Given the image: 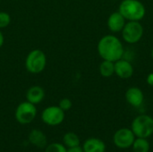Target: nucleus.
<instances>
[{
    "mask_svg": "<svg viewBox=\"0 0 153 152\" xmlns=\"http://www.w3.org/2000/svg\"><path fill=\"white\" fill-rule=\"evenodd\" d=\"M124 46L120 39L114 35H106L98 44V52L103 60L117 62L124 56Z\"/></svg>",
    "mask_w": 153,
    "mask_h": 152,
    "instance_id": "f257e3e1",
    "label": "nucleus"
},
{
    "mask_svg": "<svg viewBox=\"0 0 153 152\" xmlns=\"http://www.w3.org/2000/svg\"><path fill=\"white\" fill-rule=\"evenodd\" d=\"M118 12L127 21L140 22L145 16L146 9L139 0H123L119 4Z\"/></svg>",
    "mask_w": 153,
    "mask_h": 152,
    "instance_id": "f03ea898",
    "label": "nucleus"
},
{
    "mask_svg": "<svg viewBox=\"0 0 153 152\" xmlns=\"http://www.w3.org/2000/svg\"><path fill=\"white\" fill-rule=\"evenodd\" d=\"M131 130L135 137L148 139L153 134V117L149 115L136 116L132 122Z\"/></svg>",
    "mask_w": 153,
    "mask_h": 152,
    "instance_id": "7ed1b4c3",
    "label": "nucleus"
},
{
    "mask_svg": "<svg viewBox=\"0 0 153 152\" xmlns=\"http://www.w3.org/2000/svg\"><path fill=\"white\" fill-rule=\"evenodd\" d=\"M47 64L46 55L40 49H34L27 56L25 61V66L28 72L31 73H41Z\"/></svg>",
    "mask_w": 153,
    "mask_h": 152,
    "instance_id": "20e7f679",
    "label": "nucleus"
},
{
    "mask_svg": "<svg viewBox=\"0 0 153 152\" xmlns=\"http://www.w3.org/2000/svg\"><path fill=\"white\" fill-rule=\"evenodd\" d=\"M122 37L128 44H135L143 35V27L137 21H128L122 30Z\"/></svg>",
    "mask_w": 153,
    "mask_h": 152,
    "instance_id": "39448f33",
    "label": "nucleus"
},
{
    "mask_svg": "<svg viewBox=\"0 0 153 152\" xmlns=\"http://www.w3.org/2000/svg\"><path fill=\"white\" fill-rule=\"evenodd\" d=\"M37 115V108L34 104L25 101L21 103L15 111V118L22 125H28L31 123Z\"/></svg>",
    "mask_w": 153,
    "mask_h": 152,
    "instance_id": "423d86ee",
    "label": "nucleus"
},
{
    "mask_svg": "<svg viewBox=\"0 0 153 152\" xmlns=\"http://www.w3.org/2000/svg\"><path fill=\"white\" fill-rule=\"evenodd\" d=\"M42 121L49 126H56L65 120V111L58 106H51L44 109L41 115Z\"/></svg>",
    "mask_w": 153,
    "mask_h": 152,
    "instance_id": "0eeeda50",
    "label": "nucleus"
},
{
    "mask_svg": "<svg viewBox=\"0 0 153 152\" xmlns=\"http://www.w3.org/2000/svg\"><path fill=\"white\" fill-rule=\"evenodd\" d=\"M135 138L131 128H121L114 133L113 142L118 149L126 150L132 147Z\"/></svg>",
    "mask_w": 153,
    "mask_h": 152,
    "instance_id": "6e6552de",
    "label": "nucleus"
},
{
    "mask_svg": "<svg viewBox=\"0 0 153 152\" xmlns=\"http://www.w3.org/2000/svg\"><path fill=\"white\" fill-rule=\"evenodd\" d=\"M115 74L121 79H129L134 74V67L129 61L121 58L115 62Z\"/></svg>",
    "mask_w": 153,
    "mask_h": 152,
    "instance_id": "1a4fd4ad",
    "label": "nucleus"
},
{
    "mask_svg": "<svg viewBox=\"0 0 153 152\" xmlns=\"http://www.w3.org/2000/svg\"><path fill=\"white\" fill-rule=\"evenodd\" d=\"M126 99L132 107L139 108L144 100V95L141 89L138 87H131L126 92Z\"/></svg>",
    "mask_w": 153,
    "mask_h": 152,
    "instance_id": "9d476101",
    "label": "nucleus"
},
{
    "mask_svg": "<svg viewBox=\"0 0 153 152\" xmlns=\"http://www.w3.org/2000/svg\"><path fill=\"white\" fill-rule=\"evenodd\" d=\"M125 17L117 11L112 13L108 19V27L112 32H120L126 25Z\"/></svg>",
    "mask_w": 153,
    "mask_h": 152,
    "instance_id": "9b49d317",
    "label": "nucleus"
},
{
    "mask_svg": "<svg viewBox=\"0 0 153 152\" xmlns=\"http://www.w3.org/2000/svg\"><path fill=\"white\" fill-rule=\"evenodd\" d=\"M83 152H105L106 144L105 142L99 138H89L87 139L82 145Z\"/></svg>",
    "mask_w": 153,
    "mask_h": 152,
    "instance_id": "f8f14e48",
    "label": "nucleus"
},
{
    "mask_svg": "<svg viewBox=\"0 0 153 152\" xmlns=\"http://www.w3.org/2000/svg\"><path fill=\"white\" fill-rule=\"evenodd\" d=\"M29 142L32 145L36 146L37 148L43 149L47 146L48 140H47V136L42 131L34 129L29 134Z\"/></svg>",
    "mask_w": 153,
    "mask_h": 152,
    "instance_id": "ddd939ff",
    "label": "nucleus"
},
{
    "mask_svg": "<svg viewBox=\"0 0 153 152\" xmlns=\"http://www.w3.org/2000/svg\"><path fill=\"white\" fill-rule=\"evenodd\" d=\"M45 97V91L44 90L39 87V86H32L30 87L27 93H26V99H27V101L34 104V105H37L39 103H40L43 99Z\"/></svg>",
    "mask_w": 153,
    "mask_h": 152,
    "instance_id": "4468645a",
    "label": "nucleus"
},
{
    "mask_svg": "<svg viewBox=\"0 0 153 152\" xmlns=\"http://www.w3.org/2000/svg\"><path fill=\"white\" fill-rule=\"evenodd\" d=\"M63 142H64V145L69 149V148H74V147H78L80 146V138L79 136L73 133V132H69V133H66L64 137H63Z\"/></svg>",
    "mask_w": 153,
    "mask_h": 152,
    "instance_id": "2eb2a0df",
    "label": "nucleus"
},
{
    "mask_svg": "<svg viewBox=\"0 0 153 152\" xmlns=\"http://www.w3.org/2000/svg\"><path fill=\"white\" fill-rule=\"evenodd\" d=\"M131 148H133L134 152H149L151 145L146 138L136 137Z\"/></svg>",
    "mask_w": 153,
    "mask_h": 152,
    "instance_id": "dca6fc26",
    "label": "nucleus"
},
{
    "mask_svg": "<svg viewBox=\"0 0 153 152\" xmlns=\"http://www.w3.org/2000/svg\"><path fill=\"white\" fill-rule=\"evenodd\" d=\"M100 73L103 77H111L115 74V63L108 60H103L100 65Z\"/></svg>",
    "mask_w": 153,
    "mask_h": 152,
    "instance_id": "f3484780",
    "label": "nucleus"
},
{
    "mask_svg": "<svg viewBox=\"0 0 153 152\" xmlns=\"http://www.w3.org/2000/svg\"><path fill=\"white\" fill-rule=\"evenodd\" d=\"M67 151V148L62 144V143H58V142H53L50 143L49 145L46 146L45 152H66Z\"/></svg>",
    "mask_w": 153,
    "mask_h": 152,
    "instance_id": "a211bd4d",
    "label": "nucleus"
},
{
    "mask_svg": "<svg viewBox=\"0 0 153 152\" xmlns=\"http://www.w3.org/2000/svg\"><path fill=\"white\" fill-rule=\"evenodd\" d=\"M11 22L10 15L5 12H0V29L7 27Z\"/></svg>",
    "mask_w": 153,
    "mask_h": 152,
    "instance_id": "6ab92c4d",
    "label": "nucleus"
},
{
    "mask_svg": "<svg viewBox=\"0 0 153 152\" xmlns=\"http://www.w3.org/2000/svg\"><path fill=\"white\" fill-rule=\"evenodd\" d=\"M72 106H73V104H72L71 99H67V98L62 99L60 100V102H59V105H58V107H59L62 110H64L65 112L67 111V110H69V109L72 108Z\"/></svg>",
    "mask_w": 153,
    "mask_h": 152,
    "instance_id": "aec40b11",
    "label": "nucleus"
},
{
    "mask_svg": "<svg viewBox=\"0 0 153 152\" xmlns=\"http://www.w3.org/2000/svg\"><path fill=\"white\" fill-rule=\"evenodd\" d=\"M66 152H83L82 151V148L78 146V147H74V148H69L67 149V151Z\"/></svg>",
    "mask_w": 153,
    "mask_h": 152,
    "instance_id": "412c9836",
    "label": "nucleus"
},
{
    "mask_svg": "<svg viewBox=\"0 0 153 152\" xmlns=\"http://www.w3.org/2000/svg\"><path fill=\"white\" fill-rule=\"evenodd\" d=\"M146 82H147V83L150 86H153V73H151L148 74L147 79H146Z\"/></svg>",
    "mask_w": 153,
    "mask_h": 152,
    "instance_id": "4be33fe9",
    "label": "nucleus"
},
{
    "mask_svg": "<svg viewBox=\"0 0 153 152\" xmlns=\"http://www.w3.org/2000/svg\"><path fill=\"white\" fill-rule=\"evenodd\" d=\"M3 44H4V36H3L2 32L0 31V47L3 46Z\"/></svg>",
    "mask_w": 153,
    "mask_h": 152,
    "instance_id": "5701e85b",
    "label": "nucleus"
},
{
    "mask_svg": "<svg viewBox=\"0 0 153 152\" xmlns=\"http://www.w3.org/2000/svg\"><path fill=\"white\" fill-rule=\"evenodd\" d=\"M152 59H153V49L152 50Z\"/></svg>",
    "mask_w": 153,
    "mask_h": 152,
    "instance_id": "b1692460",
    "label": "nucleus"
},
{
    "mask_svg": "<svg viewBox=\"0 0 153 152\" xmlns=\"http://www.w3.org/2000/svg\"><path fill=\"white\" fill-rule=\"evenodd\" d=\"M114 1H116V0H114Z\"/></svg>",
    "mask_w": 153,
    "mask_h": 152,
    "instance_id": "393cba45",
    "label": "nucleus"
}]
</instances>
